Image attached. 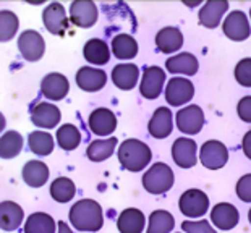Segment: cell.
Segmentation results:
<instances>
[{
	"mask_svg": "<svg viewBox=\"0 0 251 233\" xmlns=\"http://www.w3.org/2000/svg\"><path fill=\"white\" fill-rule=\"evenodd\" d=\"M25 219V212L21 206L13 201L0 203V229L5 232H13L21 225Z\"/></svg>",
	"mask_w": 251,
	"mask_h": 233,
	"instance_id": "7402d4cb",
	"label": "cell"
},
{
	"mask_svg": "<svg viewBox=\"0 0 251 233\" xmlns=\"http://www.w3.org/2000/svg\"><path fill=\"white\" fill-rule=\"evenodd\" d=\"M117 138H109V140H96L88 146L86 156L93 162H102L109 159L115 151Z\"/></svg>",
	"mask_w": 251,
	"mask_h": 233,
	"instance_id": "f1b7e54d",
	"label": "cell"
},
{
	"mask_svg": "<svg viewBox=\"0 0 251 233\" xmlns=\"http://www.w3.org/2000/svg\"><path fill=\"white\" fill-rule=\"evenodd\" d=\"M242 147H243V152L250 161H251V130L248 131L247 135L243 136V141H242Z\"/></svg>",
	"mask_w": 251,
	"mask_h": 233,
	"instance_id": "60d3db41",
	"label": "cell"
},
{
	"mask_svg": "<svg viewBox=\"0 0 251 233\" xmlns=\"http://www.w3.org/2000/svg\"><path fill=\"white\" fill-rule=\"evenodd\" d=\"M81 142V133L75 125H62L57 130V144L62 147L63 151H73L76 149Z\"/></svg>",
	"mask_w": 251,
	"mask_h": 233,
	"instance_id": "e575fe53",
	"label": "cell"
},
{
	"mask_svg": "<svg viewBox=\"0 0 251 233\" xmlns=\"http://www.w3.org/2000/svg\"><path fill=\"white\" fill-rule=\"evenodd\" d=\"M83 55L93 65H105L110 60L109 46L102 39H89L83 47Z\"/></svg>",
	"mask_w": 251,
	"mask_h": 233,
	"instance_id": "4316f807",
	"label": "cell"
},
{
	"mask_svg": "<svg viewBox=\"0 0 251 233\" xmlns=\"http://www.w3.org/2000/svg\"><path fill=\"white\" fill-rule=\"evenodd\" d=\"M140 78V68L133 63H122L112 70V81L122 91H130L136 86Z\"/></svg>",
	"mask_w": 251,
	"mask_h": 233,
	"instance_id": "603a6c76",
	"label": "cell"
},
{
	"mask_svg": "<svg viewBox=\"0 0 251 233\" xmlns=\"http://www.w3.org/2000/svg\"><path fill=\"white\" fill-rule=\"evenodd\" d=\"M25 233H55V220L49 214L34 212L26 220Z\"/></svg>",
	"mask_w": 251,
	"mask_h": 233,
	"instance_id": "f546056e",
	"label": "cell"
},
{
	"mask_svg": "<svg viewBox=\"0 0 251 233\" xmlns=\"http://www.w3.org/2000/svg\"><path fill=\"white\" fill-rule=\"evenodd\" d=\"M165 68L174 73V75H186V76H193L198 73V58L193 54H188V52H181L174 57L167 58L165 62Z\"/></svg>",
	"mask_w": 251,
	"mask_h": 233,
	"instance_id": "44dd1931",
	"label": "cell"
},
{
	"mask_svg": "<svg viewBox=\"0 0 251 233\" xmlns=\"http://www.w3.org/2000/svg\"><path fill=\"white\" fill-rule=\"evenodd\" d=\"M149 135L157 140H164V138L170 136L174 130V115L167 107H159L156 112L152 114L151 120H149Z\"/></svg>",
	"mask_w": 251,
	"mask_h": 233,
	"instance_id": "ac0fdd59",
	"label": "cell"
},
{
	"mask_svg": "<svg viewBox=\"0 0 251 233\" xmlns=\"http://www.w3.org/2000/svg\"><path fill=\"white\" fill-rule=\"evenodd\" d=\"M211 220L219 230H232L238 225V209L230 203H219L211 210Z\"/></svg>",
	"mask_w": 251,
	"mask_h": 233,
	"instance_id": "5bb4252c",
	"label": "cell"
},
{
	"mask_svg": "<svg viewBox=\"0 0 251 233\" xmlns=\"http://www.w3.org/2000/svg\"><path fill=\"white\" fill-rule=\"evenodd\" d=\"M237 114L243 121L251 123V96H245V97H242L238 100Z\"/></svg>",
	"mask_w": 251,
	"mask_h": 233,
	"instance_id": "ab89813d",
	"label": "cell"
},
{
	"mask_svg": "<svg viewBox=\"0 0 251 233\" xmlns=\"http://www.w3.org/2000/svg\"><path fill=\"white\" fill-rule=\"evenodd\" d=\"M23 180L31 188H41L49 180V167L41 161H29L23 167Z\"/></svg>",
	"mask_w": 251,
	"mask_h": 233,
	"instance_id": "484cf974",
	"label": "cell"
},
{
	"mask_svg": "<svg viewBox=\"0 0 251 233\" xmlns=\"http://www.w3.org/2000/svg\"><path fill=\"white\" fill-rule=\"evenodd\" d=\"M250 17H251V12H250Z\"/></svg>",
	"mask_w": 251,
	"mask_h": 233,
	"instance_id": "f6af8a7d",
	"label": "cell"
},
{
	"mask_svg": "<svg viewBox=\"0 0 251 233\" xmlns=\"http://www.w3.org/2000/svg\"><path fill=\"white\" fill-rule=\"evenodd\" d=\"M58 233H73V232L65 222H58Z\"/></svg>",
	"mask_w": 251,
	"mask_h": 233,
	"instance_id": "b9f144b4",
	"label": "cell"
},
{
	"mask_svg": "<svg viewBox=\"0 0 251 233\" xmlns=\"http://www.w3.org/2000/svg\"><path fill=\"white\" fill-rule=\"evenodd\" d=\"M235 79L245 88H251V58H243L235 67Z\"/></svg>",
	"mask_w": 251,
	"mask_h": 233,
	"instance_id": "8d00e7d4",
	"label": "cell"
},
{
	"mask_svg": "<svg viewBox=\"0 0 251 233\" xmlns=\"http://www.w3.org/2000/svg\"><path fill=\"white\" fill-rule=\"evenodd\" d=\"M175 227L174 215L167 210H154L149 215L148 233H170Z\"/></svg>",
	"mask_w": 251,
	"mask_h": 233,
	"instance_id": "d6a6232c",
	"label": "cell"
},
{
	"mask_svg": "<svg viewBox=\"0 0 251 233\" xmlns=\"http://www.w3.org/2000/svg\"><path fill=\"white\" fill-rule=\"evenodd\" d=\"M89 128L98 136H109L117 128V116L114 112L105 107L96 109L89 116Z\"/></svg>",
	"mask_w": 251,
	"mask_h": 233,
	"instance_id": "e0dca14e",
	"label": "cell"
},
{
	"mask_svg": "<svg viewBox=\"0 0 251 233\" xmlns=\"http://www.w3.org/2000/svg\"><path fill=\"white\" fill-rule=\"evenodd\" d=\"M18 49L23 58H26L28 62H37L39 58H42L46 52V42L37 31L28 29L20 34Z\"/></svg>",
	"mask_w": 251,
	"mask_h": 233,
	"instance_id": "52a82bcc",
	"label": "cell"
},
{
	"mask_svg": "<svg viewBox=\"0 0 251 233\" xmlns=\"http://www.w3.org/2000/svg\"><path fill=\"white\" fill-rule=\"evenodd\" d=\"M165 83V73L161 67H148L143 71L141 84H140V91L141 96L146 97L149 100L157 99L161 96V91Z\"/></svg>",
	"mask_w": 251,
	"mask_h": 233,
	"instance_id": "30bf717a",
	"label": "cell"
},
{
	"mask_svg": "<svg viewBox=\"0 0 251 233\" xmlns=\"http://www.w3.org/2000/svg\"><path fill=\"white\" fill-rule=\"evenodd\" d=\"M222 31H224V34L232 41L240 42V41L248 39L251 34V26H250L247 15L243 12H240V10H235V12L228 13L226 20H224Z\"/></svg>",
	"mask_w": 251,
	"mask_h": 233,
	"instance_id": "9c48e42d",
	"label": "cell"
},
{
	"mask_svg": "<svg viewBox=\"0 0 251 233\" xmlns=\"http://www.w3.org/2000/svg\"><path fill=\"white\" fill-rule=\"evenodd\" d=\"M181 229L186 233H217L212 229L209 220H198V222L185 220L183 224H181Z\"/></svg>",
	"mask_w": 251,
	"mask_h": 233,
	"instance_id": "74e56055",
	"label": "cell"
},
{
	"mask_svg": "<svg viewBox=\"0 0 251 233\" xmlns=\"http://www.w3.org/2000/svg\"><path fill=\"white\" fill-rule=\"evenodd\" d=\"M50 194L57 203L65 204L70 199H73V196L76 194V186H75V183L70 178L58 177L50 185Z\"/></svg>",
	"mask_w": 251,
	"mask_h": 233,
	"instance_id": "836d02e7",
	"label": "cell"
},
{
	"mask_svg": "<svg viewBox=\"0 0 251 233\" xmlns=\"http://www.w3.org/2000/svg\"><path fill=\"white\" fill-rule=\"evenodd\" d=\"M228 10V2L227 0H209L202 5V8L198 13V20L204 28L214 29L221 23L222 17Z\"/></svg>",
	"mask_w": 251,
	"mask_h": 233,
	"instance_id": "9a60e30c",
	"label": "cell"
},
{
	"mask_svg": "<svg viewBox=\"0 0 251 233\" xmlns=\"http://www.w3.org/2000/svg\"><path fill=\"white\" fill-rule=\"evenodd\" d=\"M235 191H237V196L243 203H251V173L243 175V177L238 180L237 186H235Z\"/></svg>",
	"mask_w": 251,
	"mask_h": 233,
	"instance_id": "f35d334b",
	"label": "cell"
},
{
	"mask_svg": "<svg viewBox=\"0 0 251 233\" xmlns=\"http://www.w3.org/2000/svg\"><path fill=\"white\" fill-rule=\"evenodd\" d=\"M195 96V86L188 78H172L165 88V100L174 107L190 102Z\"/></svg>",
	"mask_w": 251,
	"mask_h": 233,
	"instance_id": "8992f818",
	"label": "cell"
},
{
	"mask_svg": "<svg viewBox=\"0 0 251 233\" xmlns=\"http://www.w3.org/2000/svg\"><path fill=\"white\" fill-rule=\"evenodd\" d=\"M28 146L36 156H49L54 151V138L46 131H33L28 136Z\"/></svg>",
	"mask_w": 251,
	"mask_h": 233,
	"instance_id": "1f68e13d",
	"label": "cell"
},
{
	"mask_svg": "<svg viewBox=\"0 0 251 233\" xmlns=\"http://www.w3.org/2000/svg\"><path fill=\"white\" fill-rule=\"evenodd\" d=\"M23 149V136L18 131H7L0 136V157L13 159Z\"/></svg>",
	"mask_w": 251,
	"mask_h": 233,
	"instance_id": "4dcf8cb0",
	"label": "cell"
},
{
	"mask_svg": "<svg viewBox=\"0 0 251 233\" xmlns=\"http://www.w3.org/2000/svg\"><path fill=\"white\" fill-rule=\"evenodd\" d=\"M175 183L174 170L167 163L157 162L154 163L148 172L143 175V186L151 194H164L167 193Z\"/></svg>",
	"mask_w": 251,
	"mask_h": 233,
	"instance_id": "3957f363",
	"label": "cell"
},
{
	"mask_svg": "<svg viewBox=\"0 0 251 233\" xmlns=\"http://www.w3.org/2000/svg\"><path fill=\"white\" fill-rule=\"evenodd\" d=\"M112 52L120 60H130L138 54V42L130 34H119L112 39Z\"/></svg>",
	"mask_w": 251,
	"mask_h": 233,
	"instance_id": "83f0119b",
	"label": "cell"
},
{
	"mask_svg": "<svg viewBox=\"0 0 251 233\" xmlns=\"http://www.w3.org/2000/svg\"><path fill=\"white\" fill-rule=\"evenodd\" d=\"M20 26V20L10 10H0V42H8L15 38Z\"/></svg>",
	"mask_w": 251,
	"mask_h": 233,
	"instance_id": "d590c367",
	"label": "cell"
},
{
	"mask_svg": "<svg viewBox=\"0 0 251 233\" xmlns=\"http://www.w3.org/2000/svg\"><path fill=\"white\" fill-rule=\"evenodd\" d=\"M152 152L146 142L140 140H126L119 149V161L128 172H141L151 162Z\"/></svg>",
	"mask_w": 251,
	"mask_h": 233,
	"instance_id": "7a4b0ae2",
	"label": "cell"
},
{
	"mask_svg": "<svg viewBox=\"0 0 251 233\" xmlns=\"http://www.w3.org/2000/svg\"><path fill=\"white\" fill-rule=\"evenodd\" d=\"M42 94L50 100H60L70 91V83L62 73H49L41 83Z\"/></svg>",
	"mask_w": 251,
	"mask_h": 233,
	"instance_id": "ffe728a7",
	"label": "cell"
},
{
	"mask_svg": "<svg viewBox=\"0 0 251 233\" xmlns=\"http://www.w3.org/2000/svg\"><path fill=\"white\" fill-rule=\"evenodd\" d=\"M60 118H62L60 110L54 104L41 102L31 110V121L36 126H39V128H46V130L55 128Z\"/></svg>",
	"mask_w": 251,
	"mask_h": 233,
	"instance_id": "d6986e66",
	"label": "cell"
},
{
	"mask_svg": "<svg viewBox=\"0 0 251 233\" xmlns=\"http://www.w3.org/2000/svg\"><path fill=\"white\" fill-rule=\"evenodd\" d=\"M146 225V217L140 209L128 208L119 215L117 229L120 233H143Z\"/></svg>",
	"mask_w": 251,
	"mask_h": 233,
	"instance_id": "d4e9b609",
	"label": "cell"
},
{
	"mask_svg": "<svg viewBox=\"0 0 251 233\" xmlns=\"http://www.w3.org/2000/svg\"><path fill=\"white\" fill-rule=\"evenodd\" d=\"M177 116V128L185 135L200 133L204 125V112L200 105H186L178 110Z\"/></svg>",
	"mask_w": 251,
	"mask_h": 233,
	"instance_id": "ba28073f",
	"label": "cell"
},
{
	"mask_svg": "<svg viewBox=\"0 0 251 233\" xmlns=\"http://www.w3.org/2000/svg\"><path fill=\"white\" fill-rule=\"evenodd\" d=\"M200 161L209 170H219V168H222L228 161V151L226 144L216 140L206 141L201 146Z\"/></svg>",
	"mask_w": 251,
	"mask_h": 233,
	"instance_id": "5b68a950",
	"label": "cell"
},
{
	"mask_svg": "<svg viewBox=\"0 0 251 233\" xmlns=\"http://www.w3.org/2000/svg\"><path fill=\"white\" fill-rule=\"evenodd\" d=\"M248 220H250V224H251V209H250V212H248Z\"/></svg>",
	"mask_w": 251,
	"mask_h": 233,
	"instance_id": "ee69618b",
	"label": "cell"
},
{
	"mask_svg": "<svg viewBox=\"0 0 251 233\" xmlns=\"http://www.w3.org/2000/svg\"><path fill=\"white\" fill-rule=\"evenodd\" d=\"M198 146L190 138H178L172 146V159L181 168H191L198 162Z\"/></svg>",
	"mask_w": 251,
	"mask_h": 233,
	"instance_id": "4fadbf2b",
	"label": "cell"
},
{
	"mask_svg": "<svg viewBox=\"0 0 251 233\" xmlns=\"http://www.w3.org/2000/svg\"><path fill=\"white\" fill-rule=\"evenodd\" d=\"M105 83H107V75H105V71L99 70V68L83 67L76 73V84L79 86V89H83L86 93L100 91L105 86Z\"/></svg>",
	"mask_w": 251,
	"mask_h": 233,
	"instance_id": "2e32d148",
	"label": "cell"
},
{
	"mask_svg": "<svg viewBox=\"0 0 251 233\" xmlns=\"http://www.w3.org/2000/svg\"><path fill=\"white\" fill-rule=\"evenodd\" d=\"M70 20L78 28H91L98 21V7L91 0H75L70 5Z\"/></svg>",
	"mask_w": 251,
	"mask_h": 233,
	"instance_id": "8fae6325",
	"label": "cell"
},
{
	"mask_svg": "<svg viewBox=\"0 0 251 233\" xmlns=\"http://www.w3.org/2000/svg\"><path fill=\"white\" fill-rule=\"evenodd\" d=\"M178 208L180 212L190 217V219H200L202 217L207 209H209V198L201 191V189L191 188L186 189V191L180 196L178 201Z\"/></svg>",
	"mask_w": 251,
	"mask_h": 233,
	"instance_id": "277c9868",
	"label": "cell"
},
{
	"mask_svg": "<svg viewBox=\"0 0 251 233\" xmlns=\"http://www.w3.org/2000/svg\"><path fill=\"white\" fill-rule=\"evenodd\" d=\"M68 217L70 224L79 232H98L104 224L102 209L94 199H81L75 203Z\"/></svg>",
	"mask_w": 251,
	"mask_h": 233,
	"instance_id": "6da1fadb",
	"label": "cell"
},
{
	"mask_svg": "<svg viewBox=\"0 0 251 233\" xmlns=\"http://www.w3.org/2000/svg\"><path fill=\"white\" fill-rule=\"evenodd\" d=\"M5 125H7V121H5V116L0 114V133L5 130Z\"/></svg>",
	"mask_w": 251,
	"mask_h": 233,
	"instance_id": "7bdbcfd3",
	"label": "cell"
},
{
	"mask_svg": "<svg viewBox=\"0 0 251 233\" xmlns=\"http://www.w3.org/2000/svg\"><path fill=\"white\" fill-rule=\"evenodd\" d=\"M42 21H44L47 31L52 34L63 36L65 31L68 29V17L62 3L54 2L47 5L44 8V13H42Z\"/></svg>",
	"mask_w": 251,
	"mask_h": 233,
	"instance_id": "7c38bea8",
	"label": "cell"
},
{
	"mask_svg": "<svg viewBox=\"0 0 251 233\" xmlns=\"http://www.w3.org/2000/svg\"><path fill=\"white\" fill-rule=\"evenodd\" d=\"M156 46L164 54H174V52L180 50L181 46H183V34L175 26L162 28L156 36Z\"/></svg>",
	"mask_w": 251,
	"mask_h": 233,
	"instance_id": "cb8c5ba5",
	"label": "cell"
}]
</instances>
